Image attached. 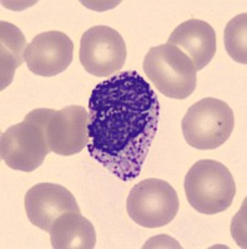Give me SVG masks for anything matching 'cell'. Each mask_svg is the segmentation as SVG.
<instances>
[{
	"instance_id": "obj_11",
	"label": "cell",
	"mask_w": 247,
	"mask_h": 249,
	"mask_svg": "<svg viewBox=\"0 0 247 249\" xmlns=\"http://www.w3.org/2000/svg\"><path fill=\"white\" fill-rule=\"evenodd\" d=\"M168 44L188 55L196 71L210 64L216 54V33L204 20L189 19L171 33Z\"/></svg>"
},
{
	"instance_id": "obj_5",
	"label": "cell",
	"mask_w": 247,
	"mask_h": 249,
	"mask_svg": "<svg viewBox=\"0 0 247 249\" xmlns=\"http://www.w3.org/2000/svg\"><path fill=\"white\" fill-rule=\"evenodd\" d=\"M233 111L225 101L213 97L200 100L189 107L181 122L185 141L197 150H215L232 133Z\"/></svg>"
},
{
	"instance_id": "obj_9",
	"label": "cell",
	"mask_w": 247,
	"mask_h": 249,
	"mask_svg": "<svg viewBox=\"0 0 247 249\" xmlns=\"http://www.w3.org/2000/svg\"><path fill=\"white\" fill-rule=\"evenodd\" d=\"M74 55V44L61 31H45L26 46L25 62L34 75L51 77L69 68Z\"/></svg>"
},
{
	"instance_id": "obj_2",
	"label": "cell",
	"mask_w": 247,
	"mask_h": 249,
	"mask_svg": "<svg viewBox=\"0 0 247 249\" xmlns=\"http://www.w3.org/2000/svg\"><path fill=\"white\" fill-rule=\"evenodd\" d=\"M49 108H37L26 115L23 122L9 127L1 135L0 153L8 167L33 172L43 164L49 152L45 121Z\"/></svg>"
},
{
	"instance_id": "obj_6",
	"label": "cell",
	"mask_w": 247,
	"mask_h": 249,
	"mask_svg": "<svg viewBox=\"0 0 247 249\" xmlns=\"http://www.w3.org/2000/svg\"><path fill=\"white\" fill-rule=\"evenodd\" d=\"M179 197L169 182L146 178L131 188L126 201L129 217L145 228L171 223L179 212Z\"/></svg>"
},
{
	"instance_id": "obj_14",
	"label": "cell",
	"mask_w": 247,
	"mask_h": 249,
	"mask_svg": "<svg viewBox=\"0 0 247 249\" xmlns=\"http://www.w3.org/2000/svg\"><path fill=\"white\" fill-rule=\"evenodd\" d=\"M225 48L232 60L247 64V14H240L231 19L225 28Z\"/></svg>"
},
{
	"instance_id": "obj_13",
	"label": "cell",
	"mask_w": 247,
	"mask_h": 249,
	"mask_svg": "<svg viewBox=\"0 0 247 249\" xmlns=\"http://www.w3.org/2000/svg\"><path fill=\"white\" fill-rule=\"evenodd\" d=\"M0 44H1V50H0V55H1L0 85L1 86L0 89L4 90L10 85L15 71L25 60L24 55H25L28 44L21 30L8 21L0 23Z\"/></svg>"
},
{
	"instance_id": "obj_7",
	"label": "cell",
	"mask_w": 247,
	"mask_h": 249,
	"mask_svg": "<svg viewBox=\"0 0 247 249\" xmlns=\"http://www.w3.org/2000/svg\"><path fill=\"white\" fill-rule=\"evenodd\" d=\"M126 55L125 41L110 26H93L81 35L79 60L86 72L94 76H114L125 65Z\"/></svg>"
},
{
	"instance_id": "obj_1",
	"label": "cell",
	"mask_w": 247,
	"mask_h": 249,
	"mask_svg": "<svg viewBox=\"0 0 247 249\" xmlns=\"http://www.w3.org/2000/svg\"><path fill=\"white\" fill-rule=\"evenodd\" d=\"M160 116L157 95L136 71L100 82L89 99V155L117 178L139 177Z\"/></svg>"
},
{
	"instance_id": "obj_3",
	"label": "cell",
	"mask_w": 247,
	"mask_h": 249,
	"mask_svg": "<svg viewBox=\"0 0 247 249\" xmlns=\"http://www.w3.org/2000/svg\"><path fill=\"white\" fill-rule=\"evenodd\" d=\"M185 193L195 211L202 214H217L232 204L236 184L225 164L213 160H201L185 177Z\"/></svg>"
},
{
	"instance_id": "obj_10",
	"label": "cell",
	"mask_w": 247,
	"mask_h": 249,
	"mask_svg": "<svg viewBox=\"0 0 247 249\" xmlns=\"http://www.w3.org/2000/svg\"><path fill=\"white\" fill-rule=\"evenodd\" d=\"M25 211L30 223L49 233L59 215L66 212L80 213L74 195L55 183H39L25 196Z\"/></svg>"
},
{
	"instance_id": "obj_4",
	"label": "cell",
	"mask_w": 247,
	"mask_h": 249,
	"mask_svg": "<svg viewBox=\"0 0 247 249\" xmlns=\"http://www.w3.org/2000/svg\"><path fill=\"white\" fill-rule=\"evenodd\" d=\"M144 71L166 97L184 100L195 91L196 69L188 55L170 44L153 46L144 59Z\"/></svg>"
},
{
	"instance_id": "obj_8",
	"label": "cell",
	"mask_w": 247,
	"mask_h": 249,
	"mask_svg": "<svg viewBox=\"0 0 247 249\" xmlns=\"http://www.w3.org/2000/svg\"><path fill=\"white\" fill-rule=\"evenodd\" d=\"M45 135L51 152L60 156L81 152L89 141V112L76 105L61 110L49 108Z\"/></svg>"
},
{
	"instance_id": "obj_12",
	"label": "cell",
	"mask_w": 247,
	"mask_h": 249,
	"mask_svg": "<svg viewBox=\"0 0 247 249\" xmlns=\"http://www.w3.org/2000/svg\"><path fill=\"white\" fill-rule=\"evenodd\" d=\"M49 234L54 249H93L96 243L93 223L77 212H66L59 215L51 226Z\"/></svg>"
}]
</instances>
